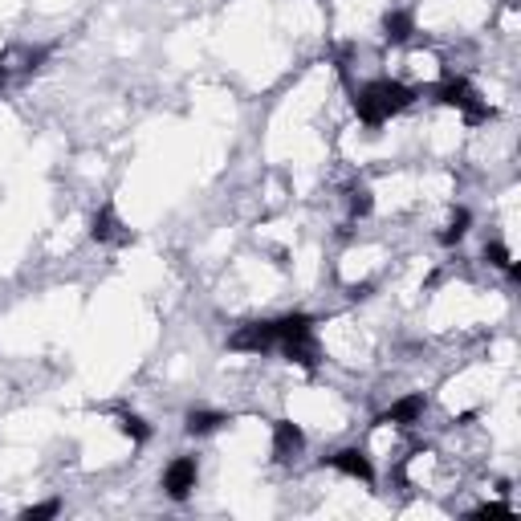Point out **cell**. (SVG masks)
Listing matches in <instances>:
<instances>
[{"instance_id": "1", "label": "cell", "mask_w": 521, "mask_h": 521, "mask_svg": "<svg viewBox=\"0 0 521 521\" xmlns=\"http://www.w3.org/2000/svg\"><path fill=\"white\" fill-rule=\"evenodd\" d=\"M412 102H415V94L404 86V82L379 78V82H371V86H362L359 94H354V115H359L367 126H383L387 118L404 115Z\"/></svg>"}, {"instance_id": "2", "label": "cell", "mask_w": 521, "mask_h": 521, "mask_svg": "<svg viewBox=\"0 0 521 521\" xmlns=\"http://www.w3.org/2000/svg\"><path fill=\"white\" fill-rule=\"evenodd\" d=\"M440 102H444V107H452V110H460L468 123H485V118L493 115V110L481 102V94L468 86L465 78H448V82H444V86H440Z\"/></svg>"}, {"instance_id": "3", "label": "cell", "mask_w": 521, "mask_h": 521, "mask_svg": "<svg viewBox=\"0 0 521 521\" xmlns=\"http://www.w3.org/2000/svg\"><path fill=\"white\" fill-rule=\"evenodd\" d=\"M232 351H245V354H265L277 346V334H274V322H248V326H240L237 334L229 338Z\"/></svg>"}, {"instance_id": "4", "label": "cell", "mask_w": 521, "mask_h": 521, "mask_svg": "<svg viewBox=\"0 0 521 521\" xmlns=\"http://www.w3.org/2000/svg\"><path fill=\"white\" fill-rule=\"evenodd\" d=\"M326 465L334 468V473H343V477L362 481V485H371V481H375V465H371V456H367L362 448H338L334 456H326Z\"/></svg>"}, {"instance_id": "5", "label": "cell", "mask_w": 521, "mask_h": 521, "mask_svg": "<svg viewBox=\"0 0 521 521\" xmlns=\"http://www.w3.org/2000/svg\"><path fill=\"white\" fill-rule=\"evenodd\" d=\"M195 477H200L195 460H192V456H176V460L168 465V473H163V489H168L171 501H184V497L195 489Z\"/></svg>"}, {"instance_id": "6", "label": "cell", "mask_w": 521, "mask_h": 521, "mask_svg": "<svg viewBox=\"0 0 521 521\" xmlns=\"http://www.w3.org/2000/svg\"><path fill=\"white\" fill-rule=\"evenodd\" d=\"M90 237H94L98 245H123V240H131V232L123 229V221L115 216V208L102 204V208L94 213V221H90Z\"/></svg>"}, {"instance_id": "7", "label": "cell", "mask_w": 521, "mask_h": 521, "mask_svg": "<svg viewBox=\"0 0 521 521\" xmlns=\"http://www.w3.org/2000/svg\"><path fill=\"white\" fill-rule=\"evenodd\" d=\"M301 448H306V432H301L298 424H290V420H277L274 424V456L293 460Z\"/></svg>"}, {"instance_id": "8", "label": "cell", "mask_w": 521, "mask_h": 521, "mask_svg": "<svg viewBox=\"0 0 521 521\" xmlns=\"http://www.w3.org/2000/svg\"><path fill=\"white\" fill-rule=\"evenodd\" d=\"M424 407H428V399L424 395H404L399 404H391L387 412L375 420V424H415L420 415H424Z\"/></svg>"}, {"instance_id": "9", "label": "cell", "mask_w": 521, "mask_h": 521, "mask_svg": "<svg viewBox=\"0 0 521 521\" xmlns=\"http://www.w3.org/2000/svg\"><path fill=\"white\" fill-rule=\"evenodd\" d=\"M221 424H229V415L224 412H208V407H200V412H187V436H208L216 432Z\"/></svg>"}, {"instance_id": "10", "label": "cell", "mask_w": 521, "mask_h": 521, "mask_svg": "<svg viewBox=\"0 0 521 521\" xmlns=\"http://www.w3.org/2000/svg\"><path fill=\"white\" fill-rule=\"evenodd\" d=\"M415 33V21H412V13H387L383 17V37H387L391 45H399V41H407V37Z\"/></svg>"}, {"instance_id": "11", "label": "cell", "mask_w": 521, "mask_h": 521, "mask_svg": "<svg viewBox=\"0 0 521 521\" xmlns=\"http://www.w3.org/2000/svg\"><path fill=\"white\" fill-rule=\"evenodd\" d=\"M468 224H473V216H468L465 208H456V213H452V221H448V229L440 232V240H444V245H456V240L468 232Z\"/></svg>"}, {"instance_id": "12", "label": "cell", "mask_w": 521, "mask_h": 521, "mask_svg": "<svg viewBox=\"0 0 521 521\" xmlns=\"http://www.w3.org/2000/svg\"><path fill=\"white\" fill-rule=\"evenodd\" d=\"M118 432H123V436H131V440H135V444H143V440H147V436H151V428H147V424H143L139 415L123 412V415H118Z\"/></svg>"}, {"instance_id": "13", "label": "cell", "mask_w": 521, "mask_h": 521, "mask_svg": "<svg viewBox=\"0 0 521 521\" xmlns=\"http://www.w3.org/2000/svg\"><path fill=\"white\" fill-rule=\"evenodd\" d=\"M485 256H489V265H497L501 274H509V277H517V265H513V256H509V248L505 245H485Z\"/></svg>"}, {"instance_id": "14", "label": "cell", "mask_w": 521, "mask_h": 521, "mask_svg": "<svg viewBox=\"0 0 521 521\" xmlns=\"http://www.w3.org/2000/svg\"><path fill=\"white\" fill-rule=\"evenodd\" d=\"M375 200H371V187H354L351 192V213L354 216H371Z\"/></svg>"}, {"instance_id": "15", "label": "cell", "mask_w": 521, "mask_h": 521, "mask_svg": "<svg viewBox=\"0 0 521 521\" xmlns=\"http://www.w3.org/2000/svg\"><path fill=\"white\" fill-rule=\"evenodd\" d=\"M57 509H62L57 501H41V505H29V509H21V517H25V521H41V517H57Z\"/></svg>"}, {"instance_id": "16", "label": "cell", "mask_w": 521, "mask_h": 521, "mask_svg": "<svg viewBox=\"0 0 521 521\" xmlns=\"http://www.w3.org/2000/svg\"><path fill=\"white\" fill-rule=\"evenodd\" d=\"M473 517H513L509 505H481V509H473Z\"/></svg>"}]
</instances>
